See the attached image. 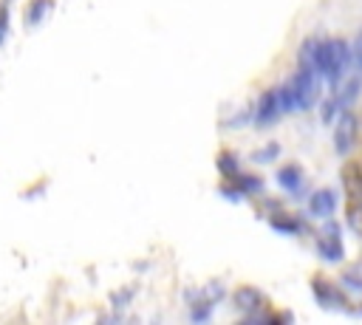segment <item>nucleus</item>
Masks as SVG:
<instances>
[{"instance_id": "a211bd4d", "label": "nucleus", "mask_w": 362, "mask_h": 325, "mask_svg": "<svg viewBox=\"0 0 362 325\" xmlns=\"http://www.w3.org/2000/svg\"><path fill=\"white\" fill-rule=\"evenodd\" d=\"M3 31H6V11H0V42H3Z\"/></svg>"}, {"instance_id": "6e6552de", "label": "nucleus", "mask_w": 362, "mask_h": 325, "mask_svg": "<svg viewBox=\"0 0 362 325\" xmlns=\"http://www.w3.org/2000/svg\"><path fill=\"white\" fill-rule=\"evenodd\" d=\"M314 294H317V300L322 302V305H339L345 297L328 283V280H322V277H314Z\"/></svg>"}, {"instance_id": "4468645a", "label": "nucleus", "mask_w": 362, "mask_h": 325, "mask_svg": "<svg viewBox=\"0 0 362 325\" xmlns=\"http://www.w3.org/2000/svg\"><path fill=\"white\" fill-rule=\"evenodd\" d=\"M351 62L356 65V76H362V31H359V37L354 40V48H351Z\"/></svg>"}, {"instance_id": "0eeeda50", "label": "nucleus", "mask_w": 362, "mask_h": 325, "mask_svg": "<svg viewBox=\"0 0 362 325\" xmlns=\"http://www.w3.org/2000/svg\"><path fill=\"white\" fill-rule=\"evenodd\" d=\"M263 302H266V297H263L257 288H252V285H240V288L235 291V305H238L240 311H246V314L257 311Z\"/></svg>"}, {"instance_id": "9d476101", "label": "nucleus", "mask_w": 362, "mask_h": 325, "mask_svg": "<svg viewBox=\"0 0 362 325\" xmlns=\"http://www.w3.org/2000/svg\"><path fill=\"white\" fill-rule=\"evenodd\" d=\"M348 212V223H351V229L354 232H359L362 235V195H354V198H348V206H345Z\"/></svg>"}, {"instance_id": "423d86ee", "label": "nucleus", "mask_w": 362, "mask_h": 325, "mask_svg": "<svg viewBox=\"0 0 362 325\" xmlns=\"http://www.w3.org/2000/svg\"><path fill=\"white\" fill-rule=\"evenodd\" d=\"M334 206H337V195H334L331 189H317V192L311 195V201H308V209H311V215H317V218H328V215L334 212Z\"/></svg>"}, {"instance_id": "7ed1b4c3", "label": "nucleus", "mask_w": 362, "mask_h": 325, "mask_svg": "<svg viewBox=\"0 0 362 325\" xmlns=\"http://www.w3.org/2000/svg\"><path fill=\"white\" fill-rule=\"evenodd\" d=\"M354 141H356V119H354V113H342V116L337 119V130H334L337 153H342V155L351 153Z\"/></svg>"}, {"instance_id": "1a4fd4ad", "label": "nucleus", "mask_w": 362, "mask_h": 325, "mask_svg": "<svg viewBox=\"0 0 362 325\" xmlns=\"http://www.w3.org/2000/svg\"><path fill=\"white\" fill-rule=\"evenodd\" d=\"M277 181H280L288 192H297V189H300V184H303V172H300V167L288 164V167H283V170L277 172Z\"/></svg>"}, {"instance_id": "f8f14e48", "label": "nucleus", "mask_w": 362, "mask_h": 325, "mask_svg": "<svg viewBox=\"0 0 362 325\" xmlns=\"http://www.w3.org/2000/svg\"><path fill=\"white\" fill-rule=\"evenodd\" d=\"M51 8V0H31L28 3V23H40Z\"/></svg>"}, {"instance_id": "ddd939ff", "label": "nucleus", "mask_w": 362, "mask_h": 325, "mask_svg": "<svg viewBox=\"0 0 362 325\" xmlns=\"http://www.w3.org/2000/svg\"><path fill=\"white\" fill-rule=\"evenodd\" d=\"M218 167H221V172H226L229 178L238 175V164H235V155H232V153H221V155H218Z\"/></svg>"}, {"instance_id": "9b49d317", "label": "nucleus", "mask_w": 362, "mask_h": 325, "mask_svg": "<svg viewBox=\"0 0 362 325\" xmlns=\"http://www.w3.org/2000/svg\"><path fill=\"white\" fill-rule=\"evenodd\" d=\"M317 40H305L300 48V68H314L317 71Z\"/></svg>"}, {"instance_id": "f3484780", "label": "nucleus", "mask_w": 362, "mask_h": 325, "mask_svg": "<svg viewBox=\"0 0 362 325\" xmlns=\"http://www.w3.org/2000/svg\"><path fill=\"white\" fill-rule=\"evenodd\" d=\"M274 155H277V147H269L266 153H257L255 158H257V161H266V158H274Z\"/></svg>"}, {"instance_id": "dca6fc26", "label": "nucleus", "mask_w": 362, "mask_h": 325, "mask_svg": "<svg viewBox=\"0 0 362 325\" xmlns=\"http://www.w3.org/2000/svg\"><path fill=\"white\" fill-rule=\"evenodd\" d=\"M272 226L283 229V232H297V220H291V218H272Z\"/></svg>"}, {"instance_id": "39448f33", "label": "nucleus", "mask_w": 362, "mask_h": 325, "mask_svg": "<svg viewBox=\"0 0 362 325\" xmlns=\"http://www.w3.org/2000/svg\"><path fill=\"white\" fill-rule=\"evenodd\" d=\"M283 113V107H280V99H277V90H266L263 96H260V105H257V124H272L277 116Z\"/></svg>"}, {"instance_id": "2eb2a0df", "label": "nucleus", "mask_w": 362, "mask_h": 325, "mask_svg": "<svg viewBox=\"0 0 362 325\" xmlns=\"http://www.w3.org/2000/svg\"><path fill=\"white\" fill-rule=\"evenodd\" d=\"M337 110H339V99H337V96H331V99L322 105V122H331V119L337 116Z\"/></svg>"}, {"instance_id": "f257e3e1", "label": "nucleus", "mask_w": 362, "mask_h": 325, "mask_svg": "<svg viewBox=\"0 0 362 325\" xmlns=\"http://www.w3.org/2000/svg\"><path fill=\"white\" fill-rule=\"evenodd\" d=\"M348 59H351V51H348V45H345L342 40H325V42L317 45V71H320V76H325L331 85L339 82V76H342Z\"/></svg>"}, {"instance_id": "20e7f679", "label": "nucleus", "mask_w": 362, "mask_h": 325, "mask_svg": "<svg viewBox=\"0 0 362 325\" xmlns=\"http://www.w3.org/2000/svg\"><path fill=\"white\" fill-rule=\"evenodd\" d=\"M317 249H320V254H322L325 260H334V263L342 260L345 249H342V240H339V229H337L334 223H328V226L322 229V237H320Z\"/></svg>"}, {"instance_id": "f03ea898", "label": "nucleus", "mask_w": 362, "mask_h": 325, "mask_svg": "<svg viewBox=\"0 0 362 325\" xmlns=\"http://www.w3.org/2000/svg\"><path fill=\"white\" fill-rule=\"evenodd\" d=\"M294 88V102L297 107H311L320 96V71L314 68H300V73L291 79Z\"/></svg>"}]
</instances>
